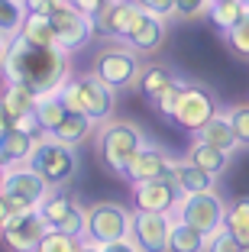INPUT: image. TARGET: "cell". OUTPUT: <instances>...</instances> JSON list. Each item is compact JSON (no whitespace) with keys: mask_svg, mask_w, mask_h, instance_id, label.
I'll list each match as a JSON object with an SVG mask.
<instances>
[{"mask_svg":"<svg viewBox=\"0 0 249 252\" xmlns=\"http://www.w3.org/2000/svg\"><path fill=\"white\" fill-rule=\"evenodd\" d=\"M133 3H136L142 13L159 16V20H169V16H175V0H133Z\"/></svg>","mask_w":249,"mask_h":252,"instance_id":"836d02e7","label":"cell"},{"mask_svg":"<svg viewBox=\"0 0 249 252\" xmlns=\"http://www.w3.org/2000/svg\"><path fill=\"white\" fill-rule=\"evenodd\" d=\"M36 100L39 97L33 94L26 84H16V81H7V88L0 94V107H3V113L10 117V123H13L16 117H23V113H33Z\"/></svg>","mask_w":249,"mask_h":252,"instance_id":"603a6c76","label":"cell"},{"mask_svg":"<svg viewBox=\"0 0 249 252\" xmlns=\"http://www.w3.org/2000/svg\"><path fill=\"white\" fill-rule=\"evenodd\" d=\"M140 55L133 52L126 42L120 45H104L101 52L94 55V65H91V74L97 81H104L113 94L130 84H136V74H140Z\"/></svg>","mask_w":249,"mask_h":252,"instance_id":"8992f818","label":"cell"},{"mask_svg":"<svg viewBox=\"0 0 249 252\" xmlns=\"http://www.w3.org/2000/svg\"><path fill=\"white\" fill-rule=\"evenodd\" d=\"M169 181L181 197H191V194H201V191H213V175L201 171L198 165H191L188 158H172L169 171L162 175Z\"/></svg>","mask_w":249,"mask_h":252,"instance_id":"2e32d148","label":"cell"},{"mask_svg":"<svg viewBox=\"0 0 249 252\" xmlns=\"http://www.w3.org/2000/svg\"><path fill=\"white\" fill-rule=\"evenodd\" d=\"M104 252H140V246L133 243V239H120V243L104 246Z\"/></svg>","mask_w":249,"mask_h":252,"instance_id":"f35d334b","label":"cell"},{"mask_svg":"<svg viewBox=\"0 0 249 252\" xmlns=\"http://www.w3.org/2000/svg\"><path fill=\"white\" fill-rule=\"evenodd\" d=\"M211 3H213V0H211Z\"/></svg>","mask_w":249,"mask_h":252,"instance_id":"bcb514c9","label":"cell"},{"mask_svg":"<svg viewBox=\"0 0 249 252\" xmlns=\"http://www.w3.org/2000/svg\"><path fill=\"white\" fill-rule=\"evenodd\" d=\"M207 239L201 230L188 226L184 220H172V233H169V252H207Z\"/></svg>","mask_w":249,"mask_h":252,"instance_id":"cb8c5ba5","label":"cell"},{"mask_svg":"<svg viewBox=\"0 0 249 252\" xmlns=\"http://www.w3.org/2000/svg\"><path fill=\"white\" fill-rule=\"evenodd\" d=\"M65 3H71L74 10H81V13H88V16H91L97 7H101V3H107V0H65Z\"/></svg>","mask_w":249,"mask_h":252,"instance_id":"74e56055","label":"cell"},{"mask_svg":"<svg viewBox=\"0 0 249 252\" xmlns=\"http://www.w3.org/2000/svg\"><path fill=\"white\" fill-rule=\"evenodd\" d=\"M223 39H227V45H230V52H233V55L249 59V10L243 13V20L236 23L233 30L223 32Z\"/></svg>","mask_w":249,"mask_h":252,"instance_id":"f546056e","label":"cell"},{"mask_svg":"<svg viewBox=\"0 0 249 252\" xmlns=\"http://www.w3.org/2000/svg\"><path fill=\"white\" fill-rule=\"evenodd\" d=\"M142 142H146V133H142L136 123H130V120H107L101 136H97V152H101L104 165H107L110 171L123 175L126 162L133 158V152H136Z\"/></svg>","mask_w":249,"mask_h":252,"instance_id":"277c9868","label":"cell"},{"mask_svg":"<svg viewBox=\"0 0 249 252\" xmlns=\"http://www.w3.org/2000/svg\"><path fill=\"white\" fill-rule=\"evenodd\" d=\"M181 194L169 185L165 178H152V181H140L133 185V207L136 210H149V214H172L178 207Z\"/></svg>","mask_w":249,"mask_h":252,"instance_id":"9a60e30c","label":"cell"},{"mask_svg":"<svg viewBox=\"0 0 249 252\" xmlns=\"http://www.w3.org/2000/svg\"><path fill=\"white\" fill-rule=\"evenodd\" d=\"M59 3H65V0H23L26 13H45V16H49L52 10L59 7Z\"/></svg>","mask_w":249,"mask_h":252,"instance_id":"8d00e7d4","label":"cell"},{"mask_svg":"<svg viewBox=\"0 0 249 252\" xmlns=\"http://www.w3.org/2000/svg\"><path fill=\"white\" fill-rule=\"evenodd\" d=\"M162 42H165V20L149 16V13H142L140 23H136V30L126 36V45H130L133 52H155Z\"/></svg>","mask_w":249,"mask_h":252,"instance_id":"e0dca14e","label":"cell"},{"mask_svg":"<svg viewBox=\"0 0 249 252\" xmlns=\"http://www.w3.org/2000/svg\"><path fill=\"white\" fill-rule=\"evenodd\" d=\"M36 142H39L36 133H23V129L10 126L7 133L0 136V152H3L7 165H26L33 156V149H36Z\"/></svg>","mask_w":249,"mask_h":252,"instance_id":"d6986e66","label":"cell"},{"mask_svg":"<svg viewBox=\"0 0 249 252\" xmlns=\"http://www.w3.org/2000/svg\"><path fill=\"white\" fill-rule=\"evenodd\" d=\"M240 3H246V10H249V0H240Z\"/></svg>","mask_w":249,"mask_h":252,"instance_id":"f6af8a7d","label":"cell"},{"mask_svg":"<svg viewBox=\"0 0 249 252\" xmlns=\"http://www.w3.org/2000/svg\"><path fill=\"white\" fill-rule=\"evenodd\" d=\"M0 71L7 74V81L26 84L36 97L59 94V88L71 78L68 55L62 49H42V45L26 42L23 36L7 39V55H3Z\"/></svg>","mask_w":249,"mask_h":252,"instance_id":"6da1fadb","label":"cell"},{"mask_svg":"<svg viewBox=\"0 0 249 252\" xmlns=\"http://www.w3.org/2000/svg\"><path fill=\"white\" fill-rule=\"evenodd\" d=\"M3 171H7V168H0V188H3Z\"/></svg>","mask_w":249,"mask_h":252,"instance_id":"7bdbcfd3","label":"cell"},{"mask_svg":"<svg viewBox=\"0 0 249 252\" xmlns=\"http://www.w3.org/2000/svg\"><path fill=\"white\" fill-rule=\"evenodd\" d=\"M0 194L10 200L13 214H23V210H36L42 204V197L49 194V185L39 178L30 165H10L3 171V188Z\"/></svg>","mask_w":249,"mask_h":252,"instance_id":"ba28073f","label":"cell"},{"mask_svg":"<svg viewBox=\"0 0 249 252\" xmlns=\"http://www.w3.org/2000/svg\"><path fill=\"white\" fill-rule=\"evenodd\" d=\"M39 214L49 223V230L65 233V236H84V214L88 207H81V200L65 188H49V194L39 204Z\"/></svg>","mask_w":249,"mask_h":252,"instance_id":"52a82bcc","label":"cell"},{"mask_svg":"<svg viewBox=\"0 0 249 252\" xmlns=\"http://www.w3.org/2000/svg\"><path fill=\"white\" fill-rule=\"evenodd\" d=\"M175 210H178V220H184L194 230H201L204 236H213L223 226L227 200L220 197L217 191H201V194H191V197H181Z\"/></svg>","mask_w":249,"mask_h":252,"instance_id":"30bf717a","label":"cell"},{"mask_svg":"<svg viewBox=\"0 0 249 252\" xmlns=\"http://www.w3.org/2000/svg\"><path fill=\"white\" fill-rule=\"evenodd\" d=\"M26 165H30L49 188H62L74 178L78 156H74V149L65 146V142H55L52 136H39V142H36V149H33V156H30Z\"/></svg>","mask_w":249,"mask_h":252,"instance_id":"3957f363","label":"cell"},{"mask_svg":"<svg viewBox=\"0 0 249 252\" xmlns=\"http://www.w3.org/2000/svg\"><path fill=\"white\" fill-rule=\"evenodd\" d=\"M207 252H240V243H236V239L220 226V230L207 239Z\"/></svg>","mask_w":249,"mask_h":252,"instance_id":"d590c367","label":"cell"},{"mask_svg":"<svg viewBox=\"0 0 249 252\" xmlns=\"http://www.w3.org/2000/svg\"><path fill=\"white\" fill-rule=\"evenodd\" d=\"M7 39L10 36H3V32H0V65H3V55H7Z\"/></svg>","mask_w":249,"mask_h":252,"instance_id":"b9f144b4","label":"cell"},{"mask_svg":"<svg viewBox=\"0 0 249 252\" xmlns=\"http://www.w3.org/2000/svg\"><path fill=\"white\" fill-rule=\"evenodd\" d=\"M16 36H23L26 42L42 45V49H55V32H52V20L45 13H26L23 26L16 30Z\"/></svg>","mask_w":249,"mask_h":252,"instance_id":"d4e9b609","label":"cell"},{"mask_svg":"<svg viewBox=\"0 0 249 252\" xmlns=\"http://www.w3.org/2000/svg\"><path fill=\"white\" fill-rule=\"evenodd\" d=\"M78 246H81L78 236H65V233L49 230L42 239H39V246L33 252H78Z\"/></svg>","mask_w":249,"mask_h":252,"instance_id":"1f68e13d","label":"cell"},{"mask_svg":"<svg viewBox=\"0 0 249 252\" xmlns=\"http://www.w3.org/2000/svg\"><path fill=\"white\" fill-rule=\"evenodd\" d=\"M7 129H10V117L3 113V107H0V136L7 133Z\"/></svg>","mask_w":249,"mask_h":252,"instance_id":"60d3db41","label":"cell"},{"mask_svg":"<svg viewBox=\"0 0 249 252\" xmlns=\"http://www.w3.org/2000/svg\"><path fill=\"white\" fill-rule=\"evenodd\" d=\"M240 252H249V246H240Z\"/></svg>","mask_w":249,"mask_h":252,"instance_id":"ee69618b","label":"cell"},{"mask_svg":"<svg viewBox=\"0 0 249 252\" xmlns=\"http://www.w3.org/2000/svg\"><path fill=\"white\" fill-rule=\"evenodd\" d=\"M45 233H49V223L42 220L39 207L13 214L10 220H3V226H0V239L7 243L10 252H33Z\"/></svg>","mask_w":249,"mask_h":252,"instance_id":"8fae6325","label":"cell"},{"mask_svg":"<svg viewBox=\"0 0 249 252\" xmlns=\"http://www.w3.org/2000/svg\"><path fill=\"white\" fill-rule=\"evenodd\" d=\"M91 126H94V120H88L84 113H74V110H68L65 117L59 120V123L52 126L45 136H52L55 142H65V146H78V142H84L91 136Z\"/></svg>","mask_w":249,"mask_h":252,"instance_id":"ac0fdd59","label":"cell"},{"mask_svg":"<svg viewBox=\"0 0 249 252\" xmlns=\"http://www.w3.org/2000/svg\"><path fill=\"white\" fill-rule=\"evenodd\" d=\"M211 0H175V16L181 20H194V16H204Z\"/></svg>","mask_w":249,"mask_h":252,"instance_id":"e575fe53","label":"cell"},{"mask_svg":"<svg viewBox=\"0 0 249 252\" xmlns=\"http://www.w3.org/2000/svg\"><path fill=\"white\" fill-rule=\"evenodd\" d=\"M59 100L74 113H84L94 123H107L113 113V91L104 81H97L94 74H81V78H68L59 88Z\"/></svg>","mask_w":249,"mask_h":252,"instance_id":"7a4b0ae2","label":"cell"},{"mask_svg":"<svg viewBox=\"0 0 249 252\" xmlns=\"http://www.w3.org/2000/svg\"><path fill=\"white\" fill-rule=\"evenodd\" d=\"M23 20H26L23 0H0V32H3V36H16Z\"/></svg>","mask_w":249,"mask_h":252,"instance_id":"f1b7e54d","label":"cell"},{"mask_svg":"<svg viewBox=\"0 0 249 252\" xmlns=\"http://www.w3.org/2000/svg\"><path fill=\"white\" fill-rule=\"evenodd\" d=\"M49 20H52V32H55V49H62L65 55L81 52V49L94 39L91 16L74 10L71 3H59V7L49 13Z\"/></svg>","mask_w":249,"mask_h":252,"instance_id":"9c48e42d","label":"cell"},{"mask_svg":"<svg viewBox=\"0 0 249 252\" xmlns=\"http://www.w3.org/2000/svg\"><path fill=\"white\" fill-rule=\"evenodd\" d=\"M78 252H104V246H97V243H91V239H81V246H78Z\"/></svg>","mask_w":249,"mask_h":252,"instance_id":"ab89813d","label":"cell"},{"mask_svg":"<svg viewBox=\"0 0 249 252\" xmlns=\"http://www.w3.org/2000/svg\"><path fill=\"white\" fill-rule=\"evenodd\" d=\"M169 233H172V214H149V210L133 214L130 236L140 246V252H169Z\"/></svg>","mask_w":249,"mask_h":252,"instance_id":"4fadbf2b","label":"cell"},{"mask_svg":"<svg viewBox=\"0 0 249 252\" xmlns=\"http://www.w3.org/2000/svg\"><path fill=\"white\" fill-rule=\"evenodd\" d=\"M243 13H246V3H240V0H213L207 7V16H211V23L220 32L233 30L236 23L243 20Z\"/></svg>","mask_w":249,"mask_h":252,"instance_id":"4316f807","label":"cell"},{"mask_svg":"<svg viewBox=\"0 0 249 252\" xmlns=\"http://www.w3.org/2000/svg\"><path fill=\"white\" fill-rule=\"evenodd\" d=\"M169 165H172V156L165 152V149L142 142V146L133 152V158L126 162L123 178L130 181V185H140V181H152V178H162V175L169 171Z\"/></svg>","mask_w":249,"mask_h":252,"instance_id":"5bb4252c","label":"cell"},{"mask_svg":"<svg viewBox=\"0 0 249 252\" xmlns=\"http://www.w3.org/2000/svg\"><path fill=\"white\" fill-rule=\"evenodd\" d=\"M223 230L240 246H249V197H240L236 204L227 207V214H223Z\"/></svg>","mask_w":249,"mask_h":252,"instance_id":"484cf974","label":"cell"},{"mask_svg":"<svg viewBox=\"0 0 249 252\" xmlns=\"http://www.w3.org/2000/svg\"><path fill=\"white\" fill-rule=\"evenodd\" d=\"M213 113H217V104H213L211 91L201 88V84H184V94H181V100H178V110H175L172 120L181 126L184 133L198 136Z\"/></svg>","mask_w":249,"mask_h":252,"instance_id":"7c38bea8","label":"cell"},{"mask_svg":"<svg viewBox=\"0 0 249 252\" xmlns=\"http://www.w3.org/2000/svg\"><path fill=\"white\" fill-rule=\"evenodd\" d=\"M175 78H178V74L172 71L169 65H159V62H152V65H142V68H140V74H136V88H140V94L146 97V100H155V97L169 88Z\"/></svg>","mask_w":249,"mask_h":252,"instance_id":"7402d4cb","label":"cell"},{"mask_svg":"<svg viewBox=\"0 0 249 252\" xmlns=\"http://www.w3.org/2000/svg\"><path fill=\"white\" fill-rule=\"evenodd\" d=\"M198 139H204L207 146H213V149H223V152H230V156L240 149L233 126H230V120H227V113H220V110L213 113L211 120H207V126L198 133Z\"/></svg>","mask_w":249,"mask_h":252,"instance_id":"ffe728a7","label":"cell"},{"mask_svg":"<svg viewBox=\"0 0 249 252\" xmlns=\"http://www.w3.org/2000/svg\"><path fill=\"white\" fill-rule=\"evenodd\" d=\"M33 113H36V123H39V133H49L52 126L59 123L62 117L68 113V107L59 100V94H49V97H39L36 107H33Z\"/></svg>","mask_w":249,"mask_h":252,"instance_id":"83f0119b","label":"cell"},{"mask_svg":"<svg viewBox=\"0 0 249 252\" xmlns=\"http://www.w3.org/2000/svg\"><path fill=\"white\" fill-rule=\"evenodd\" d=\"M181 94H184V81H181V78H175V81H172L169 88H165V91H162V94L152 100V107L162 113V117L172 120V117H175V110H178V100H181Z\"/></svg>","mask_w":249,"mask_h":252,"instance_id":"4dcf8cb0","label":"cell"},{"mask_svg":"<svg viewBox=\"0 0 249 252\" xmlns=\"http://www.w3.org/2000/svg\"><path fill=\"white\" fill-rule=\"evenodd\" d=\"M188 162L198 165L201 171H207V175H223V171L230 168V152H223V149H213L207 146L204 139H194V146L188 149Z\"/></svg>","mask_w":249,"mask_h":252,"instance_id":"44dd1931","label":"cell"},{"mask_svg":"<svg viewBox=\"0 0 249 252\" xmlns=\"http://www.w3.org/2000/svg\"><path fill=\"white\" fill-rule=\"evenodd\" d=\"M130 223H133V214L123 204H117V200H97L84 214V239H91L97 246L130 239Z\"/></svg>","mask_w":249,"mask_h":252,"instance_id":"5b68a950","label":"cell"},{"mask_svg":"<svg viewBox=\"0 0 249 252\" xmlns=\"http://www.w3.org/2000/svg\"><path fill=\"white\" fill-rule=\"evenodd\" d=\"M227 120L236 133V142L249 149V104H240V107H230L227 110Z\"/></svg>","mask_w":249,"mask_h":252,"instance_id":"d6a6232c","label":"cell"}]
</instances>
